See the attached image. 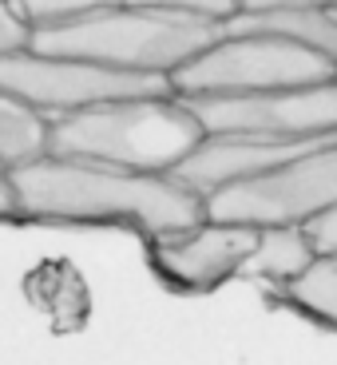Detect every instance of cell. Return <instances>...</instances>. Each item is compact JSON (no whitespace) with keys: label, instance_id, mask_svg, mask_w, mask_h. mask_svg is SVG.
Masks as SVG:
<instances>
[{"label":"cell","instance_id":"cell-14","mask_svg":"<svg viewBox=\"0 0 337 365\" xmlns=\"http://www.w3.org/2000/svg\"><path fill=\"white\" fill-rule=\"evenodd\" d=\"M111 4H123V0H16L12 9L20 12L32 32L40 28H60V24H72V20H83L91 12H103Z\"/></svg>","mask_w":337,"mask_h":365},{"label":"cell","instance_id":"cell-19","mask_svg":"<svg viewBox=\"0 0 337 365\" xmlns=\"http://www.w3.org/2000/svg\"><path fill=\"white\" fill-rule=\"evenodd\" d=\"M4 215H16V199H12L9 167H0V219H4Z\"/></svg>","mask_w":337,"mask_h":365},{"label":"cell","instance_id":"cell-12","mask_svg":"<svg viewBox=\"0 0 337 365\" xmlns=\"http://www.w3.org/2000/svg\"><path fill=\"white\" fill-rule=\"evenodd\" d=\"M48 139H52V119L0 88V167L16 171L48 155Z\"/></svg>","mask_w":337,"mask_h":365},{"label":"cell","instance_id":"cell-20","mask_svg":"<svg viewBox=\"0 0 337 365\" xmlns=\"http://www.w3.org/2000/svg\"><path fill=\"white\" fill-rule=\"evenodd\" d=\"M9 4H16V0H9Z\"/></svg>","mask_w":337,"mask_h":365},{"label":"cell","instance_id":"cell-1","mask_svg":"<svg viewBox=\"0 0 337 365\" xmlns=\"http://www.w3.org/2000/svg\"><path fill=\"white\" fill-rule=\"evenodd\" d=\"M16 215L48 222H111L167 238L207 222V199L175 175L123 171L108 163L40 155L9 171Z\"/></svg>","mask_w":337,"mask_h":365},{"label":"cell","instance_id":"cell-22","mask_svg":"<svg viewBox=\"0 0 337 365\" xmlns=\"http://www.w3.org/2000/svg\"><path fill=\"white\" fill-rule=\"evenodd\" d=\"M333 9H337V4H333Z\"/></svg>","mask_w":337,"mask_h":365},{"label":"cell","instance_id":"cell-11","mask_svg":"<svg viewBox=\"0 0 337 365\" xmlns=\"http://www.w3.org/2000/svg\"><path fill=\"white\" fill-rule=\"evenodd\" d=\"M318 262L310 238L301 227H262L258 230V247L250 255L242 278H266V282L290 286Z\"/></svg>","mask_w":337,"mask_h":365},{"label":"cell","instance_id":"cell-9","mask_svg":"<svg viewBox=\"0 0 337 365\" xmlns=\"http://www.w3.org/2000/svg\"><path fill=\"white\" fill-rule=\"evenodd\" d=\"M337 139V135H329ZM329 139H301V143H274V139H250V135H207L195 147L187 163L175 171V179L187 182L195 195L210 199L222 187L247 182L254 175H266L274 167L290 163V159L306 155L313 147L329 143Z\"/></svg>","mask_w":337,"mask_h":365},{"label":"cell","instance_id":"cell-6","mask_svg":"<svg viewBox=\"0 0 337 365\" xmlns=\"http://www.w3.org/2000/svg\"><path fill=\"white\" fill-rule=\"evenodd\" d=\"M337 207V139L313 147L290 163L222 187L207 199V219L238 227H306L321 210Z\"/></svg>","mask_w":337,"mask_h":365},{"label":"cell","instance_id":"cell-16","mask_svg":"<svg viewBox=\"0 0 337 365\" xmlns=\"http://www.w3.org/2000/svg\"><path fill=\"white\" fill-rule=\"evenodd\" d=\"M301 230H306V238H310V247H313L318 258H333L337 255V207L321 210L318 219H310Z\"/></svg>","mask_w":337,"mask_h":365},{"label":"cell","instance_id":"cell-7","mask_svg":"<svg viewBox=\"0 0 337 365\" xmlns=\"http://www.w3.org/2000/svg\"><path fill=\"white\" fill-rule=\"evenodd\" d=\"M187 108L195 111L207 135H250L274 143L337 135V80L250 96H199L187 100Z\"/></svg>","mask_w":337,"mask_h":365},{"label":"cell","instance_id":"cell-3","mask_svg":"<svg viewBox=\"0 0 337 365\" xmlns=\"http://www.w3.org/2000/svg\"><path fill=\"white\" fill-rule=\"evenodd\" d=\"M207 139L202 123L187 100L159 96V100H119L100 108L52 119L48 155L88 159L123 171L175 175L187 155Z\"/></svg>","mask_w":337,"mask_h":365},{"label":"cell","instance_id":"cell-17","mask_svg":"<svg viewBox=\"0 0 337 365\" xmlns=\"http://www.w3.org/2000/svg\"><path fill=\"white\" fill-rule=\"evenodd\" d=\"M32 44V28L20 20V12L12 9L9 0H0V56L4 52H20Z\"/></svg>","mask_w":337,"mask_h":365},{"label":"cell","instance_id":"cell-8","mask_svg":"<svg viewBox=\"0 0 337 365\" xmlns=\"http://www.w3.org/2000/svg\"><path fill=\"white\" fill-rule=\"evenodd\" d=\"M254 247H258V227L207 219L191 230H179V235L151 238V266L175 290L207 294L219 290L230 278H242Z\"/></svg>","mask_w":337,"mask_h":365},{"label":"cell","instance_id":"cell-2","mask_svg":"<svg viewBox=\"0 0 337 365\" xmlns=\"http://www.w3.org/2000/svg\"><path fill=\"white\" fill-rule=\"evenodd\" d=\"M222 40V24L199 16H182L167 9H143V4H111L103 12H91L83 20L60 28L32 32V52L44 56H72L91 60L119 72L143 76H175L195 56Z\"/></svg>","mask_w":337,"mask_h":365},{"label":"cell","instance_id":"cell-13","mask_svg":"<svg viewBox=\"0 0 337 365\" xmlns=\"http://www.w3.org/2000/svg\"><path fill=\"white\" fill-rule=\"evenodd\" d=\"M282 294L298 314L313 318L326 329H337V255L333 258H318L298 282L282 286Z\"/></svg>","mask_w":337,"mask_h":365},{"label":"cell","instance_id":"cell-15","mask_svg":"<svg viewBox=\"0 0 337 365\" xmlns=\"http://www.w3.org/2000/svg\"><path fill=\"white\" fill-rule=\"evenodd\" d=\"M128 4H143V9H167V12H182V16H199V20H214L227 24L242 4L238 0H128Z\"/></svg>","mask_w":337,"mask_h":365},{"label":"cell","instance_id":"cell-5","mask_svg":"<svg viewBox=\"0 0 337 365\" xmlns=\"http://www.w3.org/2000/svg\"><path fill=\"white\" fill-rule=\"evenodd\" d=\"M0 88L52 119L100 108V103L175 96L171 76L119 72V68L72 60V56H44L32 48L0 56Z\"/></svg>","mask_w":337,"mask_h":365},{"label":"cell","instance_id":"cell-4","mask_svg":"<svg viewBox=\"0 0 337 365\" xmlns=\"http://www.w3.org/2000/svg\"><path fill=\"white\" fill-rule=\"evenodd\" d=\"M337 80V60L286 36H222L171 76L175 96H250Z\"/></svg>","mask_w":337,"mask_h":365},{"label":"cell","instance_id":"cell-21","mask_svg":"<svg viewBox=\"0 0 337 365\" xmlns=\"http://www.w3.org/2000/svg\"><path fill=\"white\" fill-rule=\"evenodd\" d=\"M238 4H242V0H238Z\"/></svg>","mask_w":337,"mask_h":365},{"label":"cell","instance_id":"cell-18","mask_svg":"<svg viewBox=\"0 0 337 365\" xmlns=\"http://www.w3.org/2000/svg\"><path fill=\"white\" fill-rule=\"evenodd\" d=\"M337 0H242L250 12H282V9H329Z\"/></svg>","mask_w":337,"mask_h":365},{"label":"cell","instance_id":"cell-10","mask_svg":"<svg viewBox=\"0 0 337 365\" xmlns=\"http://www.w3.org/2000/svg\"><path fill=\"white\" fill-rule=\"evenodd\" d=\"M222 36H286L337 60V9L333 4L329 9H282V12L238 9L222 24Z\"/></svg>","mask_w":337,"mask_h":365}]
</instances>
